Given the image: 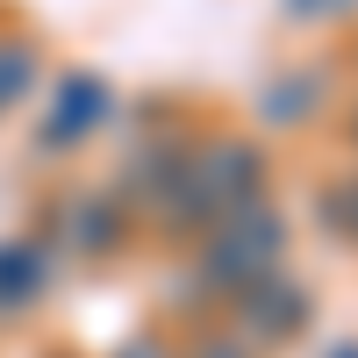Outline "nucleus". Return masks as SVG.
<instances>
[{
	"instance_id": "1a4fd4ad",
	"label": "nucleus",
	"mask_w": 358,
	"mask_h": 358,
	"mask_svg": "<svg viewBox=\"0 0 358 358\" xmlns=\"http://www.w3.org/2000/svg\"><path fill=\"white\" fill-rule=\"evenodd\" d=\"M115 358H165V344H158V337H129Z\"/></svg>"
},
{
	"instance_id": "39448f33",
	"label": "nucleus",
	"mask_w": 358,
	"mask_h": 358,
	"mask_svg": "<svg viewBox=\"0 0 358 358\" xmlns=\"http://www.w3.org/2000/svg\"><path fill=\"white\" fill-rule=\"evenodd\" d=\"M43 287H50V251H43V244H29V236L0 244V315L29 308Z\"/></svg>"
},
{
	"instance_id": "0eeeda50",
	"label": "nucleus",
	"mask_w": 358,
	"mask_h": 358,
	"mask_svg": "<svg viewBox=\"0 0 358 358\" xmlns=\"http://www.w3.org/2000/svg\"><path fill=\"white\" fill-rule=\"evenodd\" d=\"M322 222H330L337 236H351V244H358V172L322 187Z\"/></svg>"
},
{
	"instance_id": "f257e3e1",
	"label": "nucleus",
	"mask_w": 358,
	"mask_h": 358,
	"mask_svg": "<svg viewBox=\"0 0 358 358\" xmlns=\"http://www.w3.org/2000/svg\"><path fill=\"white\" fill-rule=\"evenodd\" d=\"M258 187H265V165H258L251 143H236V136L208 143V151L187 158V165H179V179H172L179 215H187L194 229H215V222L251 215V208H258ZM172 194H165V208H172Z\"/></svg>"
},
{
	"instance_id": "f8f14e48",
	"label": "nucleus",
	"mask_w": 358,
	"mask_h": 358,
	"mask_svg": "<svg viewBox=\"0 0 358 358\" xmlns=\"http://www.w3.org/2000/svg\"><path fill=\"white\" fill-rule=\"evenodd\" d=\"M351 136H358V122H351Z\"/></svg>"
},
{
	"instance_id": "20e7f679",
	"label": "nucleus",
	"mask_w": 358,
	"mask_h": 358,
	"mask_svg": "<svg viewBox=\"0 0 358 358\" xmlns=\"http://www.w3.org/2000/svg\"><path fill=\"white\" fill-rule=\"evenodd\" d=\"M108 101H115V94H108L94 72H72L65 86H57V108L43 115V136H36V143H43V151H72L86 129L108 122Z\"/></svg>"
},
{
	"instance_id": "9b49d317",
	"label": "nucleus",
	"mask_w": 358,
	"mask_h": 358,
	"mask_svg": "<svg viewBox=\"0 0 358 358\" xmlns=\"http://www.w3.org/2000/svg\"><path fill=\"white\" fill-rule=\"evenodd\" d=\"M330 358H358V344H344V351H330Z\"/></svg>"
},
{
	"instance_id": "f03ea898",
	"label": "nucleus",
	"mask_w": 358,
	"mask_h": 358,
	"mask_svg": "<svg viewBox=\"0 0 358 358\" xmlns=\"http://www.w3.org/2000/svg\"><path fill=\"white\" fill-rule=\"evenodd\" d=\"M280 244H287V229L265 208H251L236 222H215L208 229V251H201V280H215L222 294H244L251 280H265L280 265Z\"/></svg>"
},
{
	"instance_id": "7ed1b4c3",
	"label": "nucleus",
	"mask_w": 358,
	"mask_h": 358,
	"mask_svg": "<svg viewBox=\"0 0 358 358\" xmlns=\"http://www.w3.org/2000/svg\"><path fill=\"white\" fill-rule=\"evenodd\" d=\"M308 308H315V301H308V287L294 280V273H280V265L236 294V322H244V337H251V344H280V337H294V330L308 322Z\"/></svg>"
},
{
	"instance_id": "9d476101",
	"label": "nucleus",
	"mask_w": 358,
	"mask_h": 358,
	"mask_svg": "<svg viewBox=\"0 0 358 358\" xmlns=\"http://www.w3.org/2000/svg\"><path fill=\"white\" fill-rule=\"evenodd\" d=\"M201 358H244V351H236V344H222V337H208V344H201Z\"/></svg>"
},
{
	"instance_id": "423d86ee",
	"label": "nucleus",
	"mask_w": 358,
	"mask_h": 358,
	"mask_svg": "<svg viewBox=\"0 0 358 358\" xmlns=\"http://www.w3.org/2000/svg\"><path fill=\"white\" fill-rule=\"evenodd\" d=\"M36 86V50L29 43H0V108H15Z\"/></svg>"
},
{
	"instance_id": "6e6552de",
	"label": "nucleus",
	"mask_w": 358,
	"mask_h": 358,
	"mask_svg": "<svg viewBox=\"0 0 358 358\" xmlns=\"http://www.w3.org/2000/svg\"><path fill=\"white\" fill-rule=\"evenodd\" d=\"M108 215H115L108 201H86V208H79V222H86V229H72V236H79V251H108V236H115Z\"/></svg>"
}]
</instances>
